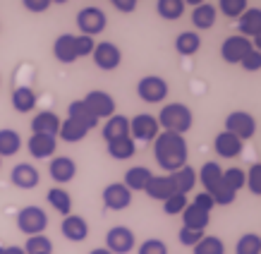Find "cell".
I'll return each mask as SVG.
<instances>
[{"label": "cell", "mask_w": 261, "mask_h": 254, "mask_svg": "<svg viewBox=\"0 0 261 254\" xmlns=\"http://www.w3.org/2000/svg\"><path fill=\"white\" fill-rule=\"evenodd\" d=\"M63 120L58 118L53 111H41L34 115L32 120V135H48V137H58Z\"/></svg>", "instance_id": "d6986e66"}, {"label": "cell", "mask_w": 261, "mask_h": 254, "mask_svg": "<svg viewBox=\"0 0 261 254\" xmlns=\"http://www.w3.org/2000/svg\"><path fill=\"white\" fill-rule=\"evenodd\" d=\"M208 194H211V199H214V204H221V207H230V204L238 199V192L232 190V187H228L223 180L216 185L214 190H208Z\"/></svg>", "instance_id": "f35d334b"}, {"label": "cell", "mask_w": 261, "mask_h": 254, "mask_svg": "<svg viewBox=\"0 0 261 254\" xmlns=\"http://www.w3.org/2000/svg\"><path fill=\"white\" fill-rule=\"evenodd\" d=\"M170 177H173L177 194H187V192H192L194 190V185H197V170H194L190 163H187V166H182L180 170H175Z\"/></svg>", "instance_id": "f546056e"}, {"label": "cell", "mask_w": 261, "mask_h": 254, "mask_svg": "<svg viewBox=\"0 0 261 254\" xmlns=\"http://www.w3.org/2000/svg\"><path fill=\"white\" fill-rule=\"evenodd\" d=\"M221 180H223V168L216 161H206L204 166H201V170L197 173V183L204 185V192L214 190Z\"/></svg>", "instance_id": "4316f807"}, {"label": "cell", "mask_w": 261, "mask_h": 254, "mask_svg": "<svg viewBox=\"0 0 261 254\" xmlns=\"http://www.w3.org/2000/svg\"><path fill=\"white\" fill-rule=\"evenodd\" d=\"M218 8H221V12L225 17L238 19V17L242 15L247 8H249V3H247V0H221V3H218Z\"/></svg>", "instance_id": "60d3db41"}, {"label": "cell", "mask_w": 261, "mask_h": 254, "mask_svg": "<svg viewBox=\"0 0 261 254\" xmlns=\"http://www.w3.org/2000/svg\"><path fill=\"white\" fill-rule=\"evenodd\" d=\"M137 254H168V245L159 238H149L139 245V252Z\"/></svg>", "instance_id": "ee69618b"}, {"label": "cell", "mask_w": 261, "mask_h": 254, "mask_svg": "<svg viewBox=\"0 0 261 254\" xmlns=\"http://www.w3.org/2000/svg\"><path fill=\"white\" fill-rule=\"evenodd\" d=\"M103 204L111 211H122L132 204V192L127 190L122 183H113L103 190Z\"/></svg>", "instance_id": "7c38bea8"}, {"label": "cell", "mask_w": 261, "mask_h": 254, "mask_svg": "<svg viewBox=\"0 0 261 254\" xmlns=\"http://www.w3.org/2000/svg\"><path fill=\"white\" fill-rule=\"evenodd\" d=\"M27 149L32 154V159L36 161H43V159H50L58 149V142L56 137H48V135H32L29 142H27Z\"/></svg>", "instance_id": "ac0fdd59"}, {"label": "cell", "mask_w": 261, "mask_h": 254, "mask_svg": "<svg viewBox=\"0 0 261 254\" xmlns=\"http://www.w3.org/2000/svg\"><path fill=\"white\" fill-rule=\"evenodd\" d=\"M235 254H261V235L245 233L235 245Z\"/></svg>", "instance_id": "74e56055"}, {"label": "cell", "mask_w": 261, "mask_h": 254, "mask_svg": "<svg viewBox=\"0 0 261 254\" xmlns=\"http://www.w3.org/2000/svg\"><path fill=\"white\" fill-rule=\"evenodd\" d=\"M249 50H254L252 41L245 39V36H240V34L228 36V39L221 43V58L230 65H240L242 63V58H245Z\"/></svg>", "instance_id": "8fae6325"}, {"label": "cell", "mask_w": 261, "mask_h": 254, "mask_svg": "<svg viewBox=\"0 0 261 254\" xmlns=\"http://www.w3.org/2000/svg\"><path fill=\"white\" fill-rule=\"evenodd\" d=\"M177 238H180V242L185 247H194L199 242V240L204 238V233L199 231H190V228H180V233H177Z\"/></svg>", "instance_id": "7dc6e473"}, {"label": "cell", "mask_w": 261, "mask_h": 254, "mask_svg": "<svg viewBox=\"0 0 261 254\" xmlns=\"http://www.w3.org/2000/svg\"><path fill=\"white\" fill-rule=\"evenodd\" d=\"M247 187L252 194H261V163H252L247 170Z\"/></svg>", "instance_id": "7bdbcfd3"}, {"label": "cell", "mask_w": 261, "mask_h": 254, "mask_svg": "<svg viewBox=\"0 0 261 254\" xmlns=\"http://www.w3.org/2000/svg\"><path fill=\"white\" fill-rule=\"evenodd\" d=\"M10 180H12V185L19 187V190H34V187H39V183H41V173L32 163H17V166L12 168V173H10Z\"/></svg>", "instance_id": "4fadbf2b"}, {"label": "cell", "mask_w": 261, "mask_h": 254, "mask_svg": "<svg viewBox=\"0 0 261 254\" xmlns=\"http://www.w3.org/2000/svg\"><path fill=\"white\" fill-rule=\"evenodd\" d=\"M0 254H5V247H0Z\"/></svg>", "instance_id": "11a10c76"}, {"label": "cell", "mask_w": 261, "mask_h": 254, "mask_svg": "<svg viewBox=\"0 0 261 254\" xmlns=\"http://www.w3.org/2000/svg\"><path fill=\"white\" fill-rule=\"evenodd\" d=\"M208 221H211V214L208 211H204V209L194 207V204H187V209L182 211V228H190V231H199L204 233V228L208 225Z\"/></svg>", "instance_id": "cb8c5ba5"}, {"label": "cell", "mask_w": 261, "mask_h": 254, "mask_svg": "<svg viewBox=\"0 0 261 254\" xmlns=\"http://www.w3.org/2000/svg\"><path fill=\"white\" fill-rule=\"evenodd\" d=\"M82 101H84V106L91 111V115H94L96 120H108L115 115V98H113L111 94L101 91V89L89 91Z\"/></svg>", "instance_id": "52a82bcc"}, {"label": "cell", "mask_w": 261, "mask_h": 254, "mask_svg": "<svg viewBox=\"0 0 261 254\" xmlns=\"http://www.w3.org/2000/svg\"><path fill=\"white\" fill-rule=\"evenodd\" d=\"M53 56L58 63L72 65L77 60V50H74V36L72 34H60L53 43Z\"/></svg>", "instance_id": "603a6c76"}, {"label": "cell", "mask_w": 261, "mask_h": 254, "mask_svg": "<svg viewBox=\"0 0 261 254\" xmlns=\"http://www.w3.org/2000/svg\"><path fill=\"white\" fill-rule=\"evenodd\" d=\"M192 249L194 254H225V245L218 235H204Z\"/></svg>", "instance_id": "d590c367"}, {"label": "cell", "mask_w": 261, "mask_h": 254, "mask_svg": "<svg viewBox=\"0 0 261 254\" xmlns=\"http://www.w3.org/2000/svg\"><path fill=\"white\" fill-rule=\"evenodd\" d=\"M199 48H201V36H199V32H180L177 34V39H175V50H177L180 56L190 58L197 53Z\"/></svg>", "instance_id": "f1b7e54d"}, {"label": "cell", "mask_w": 261, "mask_h": 254, "mask_svg": "<svg viewBox=\"0 0 261 254\" xmlns=\"http://www.w3.org/2000/svg\"><path fill=\"white\" fill-rule=\"evenodd\" d=\"M22 149V137L17 130H0V159H8V156H15Z\"/></svg>", "instance_id": "83f0119b"}, {"label": "cell", "mask_w": 261, "mask_h": 254, "mask_svg": "<svg viewBox=\"0 0 261 254\" xmlns=\"http://www.w3.org/2000/svg\"><path fill=\"white\" fill-rule=\"evenodd\" d=\"M159 135H161L159 120L149 115V113H139V115L129 120V137L135 142H153Z\"/></svg>", "instance_id": "8992f818"}, {"label": "cell", "mask_w": 261, "mask_h": 254, "mask_svg": "<svg viewBox=\"0 0 261 254\" xmlns=\"http://www.w3.org/2000/svg\"><path fill=\"white\" fill-rule=\"evenodd\" d=\"M225 132L235 135L240 142H247L256 132V120H254V115H249L245 111H232L225 118Z\"/></svg>", "instance_id": "ba28073f"}, {"label": "cell", "mask_w": 261, "mask_h": 254, "mask_svg": "<svg viewBox=\"0 0 261 254\" xmlns=\"http://www.w3.org/2000/svg\"><path fill=\"white\" fill-rule=\"evenodd\" d=\"M22 249L27 254H53V242L46 235H34V238H27Z\"/></svg>", "instance_id": "8d00e7d4"}, {"label": "cell", "mask_w": 261, "mask_h": 254, "mask_svg": "<svg viewBox=\"0 0 261 254\" xmlns=\"http://www.w3.org/2000/svg\"><path fill=\"white\" fill-rule=\"evenodd\" d=\"M192 204H194V207H199V209H204V211H208V214H211V209L216 207L214 199H211V194H208V192H199Z\"/></svg>", "instance_id": "c3c4849f"}, {"label": "cell", "mask_w": 261, "mask_h": 254, "mask_svg": "<svg viewBox=\"0 0 261 254\" xmlns=\"http://www.w3.org/2000/svg\"><path fill=\"white\" fill-rule=\"evenodd\" d=\"M238 29H240V36L254 39L261 32V8H247L238 17Z\"/></svg>", "instance_id": "ffe728a7"}, {"label": "cell", "mask_w": 261, "mask_h": 254, "mask_svg": "<svg viewBox=\"0 0 261 254\" xmlns=\"http://www.w3.org/2000/svg\"><path fill=\"white\" fill-rule=\"evenodd\" d=\"M223 183L228 185V187H232L235 192H240L247 185V175L242 168H228V170L223 173Z\"/></svg>", "instance_id": "ab89813d"}, {"label": "cell", "mask_w": 261, "mask_h": 254, "mask_svg": "<svg viewBox=\"0 0 261 254\" xmlns=\"http://www.w3.org/2000/svg\"><path fill=\"white\" fill-rule=\"evenodd\" d=\"M252 46H254V50H259V53H261V32L252 39Z\"/></svg>", "instance_id": "f5cc1de1"}, {"label": "cell", "mask_w": 261, "mask_h": 254, "mask_svg": "<svg viewBox=\"0 0 261 254\" xmlns=\"http://www.w3.org/2000/svg\"><path fill=\"white\" fill-rule=\"evenodd\" d=\"M91 58H94L98 70L113 72V70H118L120 63H122V50L115 43H111V41H103V43H96Z\"/></svg>", "instance_id": "9c48e42d"}, {"label": "cell", "mask_w": 261, "mask_h": 254, "mask_svg": "<svg viewBox=\"0 0 261 254\" xmlns=\"http://www.w3.org/2000/svg\"><path fill=\"white\" fill-rule=\"evenodd\" d=\"M60 233L63 238H67L70 242H84L89 235V223L77 214H70L65 216L63 223H60Z\"/></svg>", "instance_id": "9a60e30c"}, {"label": "cell", "mask_w": 261, "mask_h": 254, "mask_svg": "<svg viewBox=\"0 0 261 254\" xmlns=\"http://www.w3.org/2000/svg\"><path fill=\"white\" fill-rule=\"evenodd\" d=\"M22 5L29 10V12H46L53 3H50V0H24Z\"/></svg>", "instance_id": "681fc988"}, {"label": "cell", "mask_w": 261, "mask_h": 254, "mask_svg": "<svg viewBox=\"0 0 261 254\" xmlns=\"http://www.w3.org/2000/svg\"><path fill=\"white\" fill-rule=\"evenodd\" d=\"M113 8H118L120 12H135L137 0H113Z\"/></svg>", "instance_id": "f907efd6"}, {"label": "cell", "mask_w": 261, "mask_h": 254, "mask_svg": "<svg viewBox=\"0 0 261 254\" xmlns=\"http://www.w3.org/2000/svg\"><path fill=\"white\" fill-rule=\"evenodd\" d=\"M151 177H153V173H151L146 166H132L125 173V180H122V185H125L129 192H139V190H144V187L149 185Z\"/></svg>", "instance_id": "d4e9b609"}, {"label": "cell", "mask_w": 261, "mask_h": 254, "mask_svg": "<svg viewBox=\"0 0 261 254\" xmlns=\"http://www.w3.org/2000/svg\"><path fill=\"white\" fill-rule=\"evenodd\" d=\"M214 149L216 154L221 156V159H238L242 149H245V142H240L235 135H230V132H218L214 139Z\"/></svg>", "instance_id": "2e32d148"}, {"label": "cell", "mask_w": 261, "mask_h": 254, "mask_svg": "<svg viewBox=\"0 0 261 254\" xmlns=\"http://www.w3.org/2000/svg\"><path fill=\"white\" fill-rule=\"evenodd\" d=\"M187 156H190V149H187V142H185L182 135L161 132L153 139V159L159 161V166L163 170H168L170 175L175 170H180L182 166H187Z\"/></svg>", "instance_id": "6da1fadb"}, {"label": "cell", "mask_w": 261, "mask_h": 254, "mask_svg": "<svg viewBox=\"0 0 261 254\" xmlns=\"http://www.w3.org/2000/svg\"><path fill=\"white\" fill-rule=\"evenodd\" d=\"M89 254H111V252H108L106 247H98V249H91V252H89Z\"/></svg>", "instance_id": "db71d44e"}, {"label": "cell", "mask_w": 261, "mask_h": 254, "mask_svg": "<svg viewBox=\"0 0 261 254\" xmlns=\"http://www.w3.org/2000/svg\"><path fill=\"white\" fill-rule=\"evenodd\" d=\"M48 199V204L56 209L58 214H63V216H70L72 211V197H70V192L63 190V187H50L46 194Z\"/></svg>", "instance_id": "d6a6232c"}, {"label": "cell", "mask_w": 261, "mask_h": 254, "mask_svg": "<svg viewBox=\"0 0 261 254\" xmlns=\"http://www.w3.org/2000/svg\"><path fill=\"white\" fill-rule=\"evenodd\" d=\"M135 151H137V144L132 137H122V139H115V142H108V154H111L115 161L132 159Z\"/></svg>", "instance_id": "836d02e7"}, {"label": "cell", "mask_w": 261, "mask_h": 254, "mask_svg": "<svg viewBox=\"0 0 261 254\" xmlns=\"http://www.w3.org/2000/svg\"><path fill=\"white\" fill-rule=\"evenodd\" d=\"M135 233L125 225H115L106 233V249L111 254H127L135 249Z\"/></svg>", "instance_id": "30bf717a"}, {"label": "cell", "mask_w": 261, "mask_h": 254, "mask_svg": "<svg viewBox=\"0 0 261 254\" xmlns=\"http://www.w3.org/2000/svg\"><path fill=\"white\" fill-rule=\"evenodd\" d=\"M185 8H187L185 0H159V3H156V12H159L163 19H168V22L180 19V17L185 15Z\"/></svg>", "instance_id": "e575fe53"}, {"label": "cell", "mask_w": 261, "mask_h": 254, "mask_svg": "<svg viewBox=\"0 0 261 254\" xmlns=\"http://www.w3.org/2000/svg\"><path fill=\"white\" fill-rule=\"evenodd\" d=\"M67 118L70 120H77L80 125H84L87 130H94L96 125H98V120L91 115V111H89L87 106H84V101H72L70 106H67Z\"/></svg>", "instance_id": "1f68e13d"}, {"label": "cell", "mask_w": 261, "mask_h": 254, "mask_svg": "<svg viewBox=\"0 0 261 254\" xmlns=\"http://www.w3.org/2000/svg\"><path fill=\"white\" fill-rule=\"evenodd\" d=\"M216 17H218V8L211 5V3H199L197 8L192 10V27H197L199 32H206L216 24Z\"/></svg>", "instance_id": "7402d4cb"}, {"label": "cell", "mask_w": 261, "mask_h": 254, "mask_svg": "<svg viewBox=\"0 0 261 254\" xmlns=\"http://www.w3.org/2000/svg\"><path fill=\"white\" fill-rule=\"evenodd\" d=\"M89 135V130L84 125H80L77 120H63L60 122V130H58V137L63 139V142H67V144H77V142H82L84 137Z\"/></svg>", "instance_id": "4dcf8cb0"}, {"label": "cell", "mask_w": 261, "mask_h": 254, "mask_svg": "<svg viewBox=\"0 0 261 254\" xmlns=\"http://www.w3.org/2000/svg\"><path fill=\"white\" fill-rule=\"evenodd\" d=\"M185 209H187V194H173L170 199L163 201V211H166L168 216H177V214H182Z\"/></svg>", "instance_id": "b9f144b4"}, {"label": "cell", "mask_w": 261, "mask_h": 254, "mask_svg": "<svg viewBox=\"0 0 261 254\" xmlns=\"http://www.w3.org/2000/svg\"><path fill=\"white\" fill-rule=\"evenodd\" d=\"M94 48H96V43H94V39L91 36H74V50H77V58H87V56H91L94 53Z\"/></svg>", "instance_id": "f6af8a7d"}, {"label": "cell", "mask_w": 261, "mask_h": 254, "mask_svg": "<svg viewBox=\"0 0 261 254\" xmlns=\"http://www.w3.org/2000/svg\"><path fill=\"white\" fill-rule=\"evenodd\" d=\"M48 173H50V177L58 185H67L77 175V163L70 156H56V159L50 161V166H48Z\"/></svg>", "instance_id": "5bb4252c"}, {"label": "cell", "mask_w": 261, "mask_h": 254, "mask_svg": "<svg viewBox=\"0 0 261 254\" xmlns=\"http://www.w3.org/2000/svg\"><path fill=\"white\" fill-rule=\"evenodd\" d=\"M10 101L17 113H32L36 108V91L32 87H17Z\"/></svg>", "instance_id": "484cf974"}, {"label": "cell", "mask_w": 261, "mask_h": 254, "mask_svg": "<svg viewBox=\"0 0 261 254\" xmlns=\"http://www.w3.org/2000/svg\"><path fill=\"white\" fill-rule=\"evenodd\" d=\"M5 254H27L22 249V247H17V245H10V247H5Z\"/></svg>", "instance_id": "816d5d0a"}, {"label": "cell", "mask_w": 261, "mask_h": 254, "mask_svg": "<svg viewBox=\"0 0 261 254\" xmlns=\"http://www.w3.org/2000/svg\"><path fill=\"white\" fill-rule=\"evenodd\" d=\"M144 192H146L151 199H156V201H166V199H170L173 194H177L170 175H153L149 180V185L144 187Z\"/></svg>", "instance_id": "e0dca14e"}, {"label": "cell", "mask_w": 261, "mask_h": 254, "mask_svg": "<svg viewBox=\"0 0 261 254\" xmlns=\"http://www.w3.org/2000/svg\"><path fill=\"white\" fill-rule=\"evenodd\" d=\"M242 70L247 72H259L261 70V53L259 50H249L245 58H242Z\"/></svg>", "instance_id": "bcb514c9"}, {"label": "cell", "mask_w": 261, "mask_h": 254, "mask_svg": "<svg viewBox=\"0 0 261 254\" xmlns=\"http://www.w3.org/2000/svg\"><path fill=\"white\" fill-rule=\"evenodd\" d=\"M17 228H19V233L29 235V238L43 235V231L48 228V214L41 207H34V204L19 209V214H17Z\"/></svg>", "instance_id": "3957f363"}, {"label": "cell", "mask_w": 261, "mask_h": 254, "mask_svg": "<svg viewBox=\"0 0 261 254\" xmlns=\"http://www.w3.org/2000/svg\"><path fill=\"white\" fill-rule=\"evenodd\" d=\"M101 135L106 142H115V139H122V137H129V120L125 118V115H113V118H108L106 122H103V130Z\"/></svg>", "instance_id": "44dd1931"}, {"label": "cell", "mask_w": 261, "mask_h": 254, "mask_svg": "<svg viewBox=\"0 0 261 254\" xmlns=\"http://www.w3.org/2000/svg\"><path fill=\"white\" fill-rule=\"evenodd\" d=\"M137 96L142 98L144 104H163L168 98V82L159 74H149L142 77L137 84Z\"/></svg>", "instance_id": "5b68a950"}, {"label": "cell", "mask_w": 261, "mask_h": 254, "mask_svg": "<svg viewBox=\"0 0 261 254\" xmlns=\"http://www.w3.org/2000/svg\"><path fill=\"white\" fill-rule=\"evenodd\" d=\"M0 166H3V159H0Z\"/></svg>", "instance_id": "9f6ffc18"}, {"label": "cell", "mask_w": 261, "mask_h": 254, "mask_svg": "<svg viewBox=\"0 0 261 254\" xmlns=\"http://www.w3.org/2000/svg\"><path fill=\"white\" fill-rule=\"evenodd\" d=\"M156 120H159V127H163V132H175V135H185L194 125V115L185 104L163 106Z\"/></svg>", "instance_id": "7a4b0ae2"}, {"label": "cell", "mask_w": 261, "mask_h": 254, "mask_svg": "<svg viewBox=\"0 0 261 254\" xmlns=\"http://www.w3.org/2000/svg\"><path fill=\"white\" fill-rule=\"evenodd\" d=\"M106 12L101 8H96V5H87V8H82L77 12V27H80V34L82 36H91L94 39L96 34H101L106 29Z\"/></svg>", "instance_id": "277c9868"}]
</instances>
